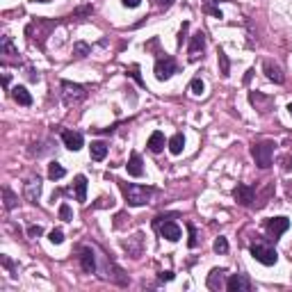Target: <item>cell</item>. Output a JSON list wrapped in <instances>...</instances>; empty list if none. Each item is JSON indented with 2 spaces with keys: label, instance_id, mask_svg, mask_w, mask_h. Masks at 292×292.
<instances>
[{
  "label": "cell",
  "instance_id": "1",
  "mask_svg": "<svg viewBox=\"0 0 292 292\" xmlns=\"http://www.w3.org/2000/svg\"><path fill=\"white\" fill-rule=\"evenodd\" d=\"M121 192L125 197V203L128 206H144L149 203V199L153 197V187H146V185H132V183H121Z\"/></svg>",
  "mask_w": 292,
  "mask_h": 292
},
{
  "label": "cell",
  "instance_id": "2",
  "mask_svg": "<svg viewBox=\"0 0 292 292\" xmlns=\"http://www.w3.org/2000/svg\"><path fill=\"white\" fill-rule=\"evenodd\" d=\"M251 155L260 169L272 167V155H274V142H260L251 146Z\"/></svg>",
  "mask_w": 292,
  "mask_h": 292
},
{
  "label": "cell",
  "instance_id": "3",
  "mask_svg": "<svg viewBox=\"0 0 292 292\" xmlns=\"http://www.w3.org/2000/svg\"><path fill=\"white\" fill-rule=\"evenodd\" d=\"M155 231L160 233L165 240H169V242H178L180 238H183V231H180V226L176 224V221H165V217H155L153 221Z\"/></svg>",
  "mask_w": 292,
  "mask_h": 292
},
{
  "label": "cell",
  "instance_id": "4",
  "mask_svg": "<svg viewBox=\"0 0 292 292\" xmlns=\"http://www.w3.org/2000/svg\"><path fill=\"white\" fill-rule=\"evenodd\" d=\"M62 96H64L66 105H73V103L84 101V98H87V91H84V87H80V84H73V83H69V80H64V83H62Z\"/></svg>",
  "mask_w": 292,
  "mask_h": 292
},
{
  "label": "cell",
  "instance_id": "5",
  "mask_svg": "<svg viewBox=\"0 0 292 292\" xmlns=\"http://www.w3.org/2000/svg\"><path fill=\"white\" fill-rule=\"evenodd\" d=\"M251 256L256 258L258 262H262V265H267V267L276 265V260H279V253H276V249H272V247H265V245H251Z\"/></svg>",
  "mask_w": 292,
  "mask_h": 292
},
{
  "label": "cell",
  "instance_id": "6",
  "mask_svg": "<svg viewBox=\"0 0 292 292\" xmlns=\"http://www.w3.org/2000/svg\"><path fill=\"white\" fill-rule=\"evenodd\" d=\"M155 78L158 80H169V78L176 73V60H173L171 55H165V57H160V60L155 62Z\"/></svg>",
  "mask_w": 292,
  "mask_h": 292
},
{
  "label": "cell",
  "instance_id": "7",
  "mask_svg": "<svg viewBox=\"0 0 292 292\" xmlns=\"http://www.w3.org/2000/svg\"><path fill=\"white\" fill-rule=\"evenodd\" d=\"M288 228H290V219H286V217H272V219H267V231L274 242L288 231Z\"/></svg>",
  "mask_w": 292,
  "mask_h": 292
},
{
  "label": "cell",
  "instance_id": "8",
  "mask_svg": "<svg viewBox=\"0 0 292 292\" xmlns=\"http://www.w3.org/2000/svg\"><path fill=\"white\" fill-rule=\"evenodd\" d=\"M39 194H42V180H39V176H37V178H28V180H25V185H23V197H25V201L37 203Z\"/></svg>",
  "mask_w": 292,
  "mask_h": 292
},
{
  "label": "cell",
  "instance_id": "9",
  "mask_svg": "<svg viewBox=\"0 0 292 292\" xmlns=\"http://www.w3.org/2000/svg\"><path fill=\"white\" fill-rule=\"evenodd\" d=\"M226 290L231 292H249L251 290V283L245 274H233L231 279L226 281Z\"/></svg>",
  "mask_w": 292,
  "mask_h": 292
},
{
  "label": "cell",
  "instance_id": "10",
  "mask_svg": "<svg viewBox=\"0 0 292 292\" xmlns=\"http://www.w3.org/2000/svg\"><path fill=\"white\" fill-rule=\"evenodd\" d=\"M62 142L69 151H80L83 149V135L76 130H64L62 132Z\"/></svg>",
  "mask_w": 292,
  "mask_h": 292
},
{
  "label": "cell",
  "instance_id": "11",
  "mask_svg": "<svg viewBox=\"0 0 292 292\" xmlns=\"http://www.w3.org/2000/svg\"><path fill=\"white\" fill-rule=\"evenodd\" d=\"M233 194H235V199H238L242 206H251V201L256 199V190L249 187V185H238V187L233 190Z\"/></svg>",
  "mask_w": 292,
  "mask_h": 292
},
{
  "label": "cell",
  "instance_id": "12",
  "mask_svg": "<svg viewBox=\"0 0 292 292\" xmlns=\"http://www.w3.org/2000/svg\"><path fill=\"white\" fill-rule=\"evenodd\" d=\"M80 267H83V272H87V274H91L96 269V258H94V251L91 249H80Z\"/></svg>",
  "mask_w": 292,
  "mask_h": 292
},
{
  "label": "cell",
  "instance_id": "13",
  "mask_svg": "<svg viewBox=\"0 0 292 292\" xmlns=\"http://www.w3.org/2000/svg\"><path fill=\"white\" fill-rule=\"evenodd\" d=\"M203 48H206V35H203V32H197L190 42V60H197L199 55L203 53Z\"/></svg>",
  "mask_w": 292,
  "mask_h": 292
},
{
  "label": "cell",
  "instance_id": "14",
  "mask_svg": "<svg viewBox=\"0 0 292 292\" xmlns=\"http://www.w3.org/2000/svg\"><path fill=\"white\" fill-rule=\"evenodd\" d=\"M224 276H226V269H212L208 274V288L210 290H219V288H224L226 283H224Z\"/></svg>",
  "mask_w": 292,
  "mask_h": 292
},
{
  "label": "cell",
  "instance_id": "15",
  "mask_svg": "<svg viewBox=\"0 0 292 292\" xmlns=\"http://www.w3.org/2000/svg\"><path fill=\"white\" fill-rule=\"evenodd\" d=\"M73 190H76V199L80 203L87 201V178L84 176H76V180H73Z\"/></svg>",
  "mask_w": 292,
  "mask_h": 292
},
{
  "label": "cell",
  "instance_id": "16",
  "mask_svg": "<svg viewBox=\"0 0 292 292\" xmlns=\"http://www.w3.org/2000/svg\"><path fill=\"white\" fill-rule=\"evenodd\" d=\"M125 167H128V173H130V176H135V178H139V176L144 173L142 158H139L137 153H132V155H130V160H128V165H125Z\"/></svg>",
  "mask_w": 292,
  "mask_h": 292
},
{
  "label": "cell",
  "instance_id": "17",
  "mask_svg": "<svg viewBox=\"0 0 292 292\" xmlns=\"http://www.w3.org/2000/svg\"><path fill=\"white\" fill-rule=\"evenodd\" d=\"M89 153H91V160H103L105 155H108V144L105 142H91L89 146Z\"/></svg>",
  "mask_w": 292,
  "mask_h": 292
},
{
  "label": "cell",
  "instance_id": "18",
  "mask_svg": "<svg viewBox=\"0 0 292 292\" xmlns=\"http://www.w3.org/2000/svg\"><path fill=\"white\" fill-rule=\"evenodd\" d=\"M14 101L18 103V105H32V96H30V91L25 89V87H14Z\"/></svg>",
  "mask_w": 292,
  "mask_h": 292
},
{
  "label": "cell",
  "instance_id": "19",
  "mask_svg": "<svg viewBox=\"0 0 292 292\" xmlns=\"http://www.w3.org/2000/svg\"><path fill=\"white\" fill-rule=\"evenodd\" d=\"M149 149L153 151V153H160V151L165 149V135H162L160 130H155L149 137Z\"/></svg>",
  "mask_w": 292,
  "mask_h": 292
},
{
  "label": "cell",
  "instance_id": "20",
  "mask_svg": "<svg viewBox=\"0 0 292 292\" xmlns=\"http://www.w3.org/2000/svg\"><path fill=\"white\" fill-rule=\"evenodd\" d=\"M265 73H267V78L274 80L276 84L283 83V73H281V69L276 64H272V62H265Z\"/></svg>",
  "mask_w": 292,
  "mask_h": 292
},
{
  "label": "cell",
  "instance_id": "21",
  "mask_svg": "<svg viewBox=\"0 0 292 292\" xmlns=\"http://www.w3.org/2000/svg\"><path fill=\"white\" fill-rule=\"evenodd\" d=\"M183 146H185L183 132H176V135L169 139V151H171L173 155H180V153H183Z\"/></svg>",
  "mask_w": 292,
  "mask_h": 292
},
{
  "label": "cell",
  "instance_id": "22",
  "mask_svg": "<svg viewBox=\"0 0 292 292\" xmlns=\"http://www.w3.org/2000/svg\"><path fill=\"white\" fill-rule=\"evenodd\" d=\"M0 53L2 55H9V57H12V55H18V50H16V46H14L12 43V37H2V39H0Z\"/></svg>",
  "mask_w": 292,
  "mask_h": 292
},
{
  "label": "cell",
  "instance_id": "23",
  "mask_svg": "<svg viewBox=\"0 0 292 292\" xmlns=\"http://www.w3.org/2000/svg\"><path fill=\"white\" fill-rule=\"evenodd\" d=\"M64 167H62L60 162H50V165H48V178L50 180H60L62 176H64Z\"/></svg>",
  "mask_w": 292,
  "mask_h": 292
},
{
  "label": "cell",
  "instance_id": "24",
  "mask_svg": "<svg viewBox=\"0 0 292 292\" xmlns=\"http://www.w3.org/2000/svg\"><path fill=\"white\" fill-rule=\"evenodd\" d=\"M89 50H91V48L87 46L84 42H78L76 46H73V55H78V57H87V55H89Z\"/></svg>",
  "mask_w": 292,
  "mask_h": 292
},
{
  "label": "cell",
  "instance_id": "25",
  "mask_svg": "<svg viewBox=\"0 0 292 292\" xmlns=\"http://www.w3.org/2000/svg\"><path fill=\"white\" fill-rule=\"evenodd\" d=\"M217 60H219V66H221V76H228V69H231V64H228V57L224 50H219L217 53Z\"/></svg>",
  "mask_w": 292,
  "mask_h": 292
},
{
  "label": "cell",
  "instance_id": "26",
  "mask_svg": "<svg viewBox=\"0 0 292 292\" xmlns=\"http://www.w3.org/2000/svg\"><path fill=\"white\" fill-rule=\"evenodd\" d=\"M2 194H5V208L12 210L14 206H16V197L12 194V190H9V187H5V190H2Z\"/></svg>",
  "mask_w": 292,
  "mask_h": 292
},
{
  "label": "cell",
  "instance_id": "27",
  "mask_svg": "<svg viewBox=\"0 0 292 292\" xmlns=\"http://www.w3.org/2000/svg\"><path fill=\"white\" fill-rule=\"evenodd\" d=\"M190 89H192V94H203V89H206V84H203V80L201 78H194L190 83Z\"/></svg>",
  "mask_w": 292,
  "mask_h": 292
},
{
  "label": "cell",
  "instance_id": "28",
  "mask_svg": "<svg viewBox=\"0 0 292 292\" xmlns=\"http://www.w3.org/2000/svg\"><path fill=\"white\" fill-rule=\"evenodd\" d=\"M48 240H50L53 245H62V242H64V233H62L60 228H55V231H50V235H48Z\"/></svg>",
  "mask_w": 292,
  "mask_h": 292
},
{
  "label": "cell",
  "instance_id": "29",
  "mask_svg": "<svg viewBox=\"0 0 292 292\" xmlns=\"http://www.w3.org/2000/svg\"><path fill=\"white\" fill-rule=\"evenodd\" d=\"M215 251L217 253H226L228 251V240L226 238H217L215 240Z\"/></svg>",
  "mask_w": 292,
  "mask_h": 292
},
{
  "label": "cell",
  "instance_id": "30",
  "mask_svg": "<svg viewBox=\"0 0 292 292\" xmlns=\"http://www.w3.org/2000/svg\"><path fill=\"white\" fill-rule=\"evenodd\" d=\"M71 206L69 203H62L60 206V219H64V221H71Z\"/></svg>",
  "mask_w": 292,
  "mask_h": 292
},
{
  "label": "cell",
  "instance_id": "31",
  "mask_svg": "<svg viewBox=\"0 0 292 292\" xmlns=\"http://www.w3.org/2000/svg\"><path fill=\"white\" fill-rule=\"evenodd\" d=\"M187 231H190V247L194 249V247L199 245V240H197V231H194V226H192V224L187 226Z\"/></svg>",
  "mask_w": 292,
  "mask_h": 292
},
{
  "label": "cell",
  "instance_id": "32",
  "mask_svg": "<svg viewBox=\"0 0 292 292\" xmlns=\"http://www.w3.org/2000/svg\"><path fill=\"white\" fill-rule=\"evenodd\" d=\"M42 233H43L42 226H30V228H28V235H30V238H39Z\"/></svg>",
  "mask_w": 292,
  "mask_h": 292
},
{
  "label": "cell",
  "instance_id": "33",
  "mask_svg": "<svg viewBox=\"0 0 292 292\" xmlns=\"http://www.w3.org/2000/svg\"><path fill=\"white\" fill-rule=\"evenodd\" d=\"M187 28H190V23L185 21L183 23V28H180V37H178V46H183V42H185V35H187Z\"/></svg>",
  "mask_w": 292,
  "mask_h": 292
},
{
  "label": "cell",
  "instance_id": "34",
  "mask_svg": "<svg viewBox=\"0 0 292 292\" xmlns=\"http://www.w3.org/2000/svg\"><path fill=\"white\" fill-rule=\"evenodd\" d=\"M290 169H292V158L286 155V158H283V171H290Z\"/></svg>",
  "mask_w": 292,
  "mask_h": 292
},
{
  "label": "cell",
  "instance_id": "35",
  "mask_svg": "<svg viewBox=\"0 0 292 292\" xmlns=\"http://www.w3.org/2000/svg\"><path fill=\"white\" fill-rule=\"evenodd\" d=\"M139 66H132V78H135V80H137V83L139 84H142V87H144V80H142V78H139Z\"/></svg>",
  "mask_w": 292,
  "mask_h": 292
},
{
  "label": "cell",
  "instance_id": "36",
  "mask_svg": "<svg viewBox=\"0 0 292 292\" xmlns=\"http://www.w3.org/2000/svg\"><path fill=\"white\" fill-rule=\"evenodd\" d=\"M121 2H124L125 7H139V2H142V0H121Z\"/></svg>",
  "mask_w": 292,
  "mask_h": 292
},
{
  "label": "cell",
  "instance_id": "37",
  "mask_svg": "<svg viewBox=\"0 0 292 292\" xmlns=\"http://www.w3.org/2000/svg\"><path fill=\"white\" fill-rule=\"evenodd\" d=\"M0 260H2V265H5L7 269H12V272H14V265H12V260H9V258H7V256H2Z\"/></svg>",
  "mask_w": 292,
  "mask_h": 292
},
{
  "label": "cell",
  "instance_id": "38",
  "mask_svg": "<svg viewBox=\"0 0 292 292\" xmlns=\"http://www.w3.org/2000/svg\"><path fill=\"white\" fill-rule=\"evenodd\" d=\"M160 279H162V281H171V279H173V274H171V272H162Z\"/></svg>",
  "mask_w": 292,
  "mask_h": 292
},
{
  "label": "cell",
  "instance_id": "39",
  "mask_svg": "<svg viewBox=\"0 0 292 292\" xmlns=\"http://www.w3.org/2000/svg\"><path fill=\"white\" fill-rule=\"evenodd\" d=\"M2 84H5V89H7V87H9V76H7V73H5V76H2Z\"/></svg>",
  "mask_w": 292,
  "mask_h": 292
},
{
  "label": "cell",
  "instance_id": "40",
  "mask_svg": "<svg viewBox=\"0 0 292 292\" xmlns=\"http://www.w3.org/2000/svg\"><path fill=\"white\" fill-rule=\"evenodd\" d=\"M288 112H290V117H292V103H290V105H288Z\"/></svg>",
  "mask_w": 292,
  "mask_h": 292
}]
</instances>
